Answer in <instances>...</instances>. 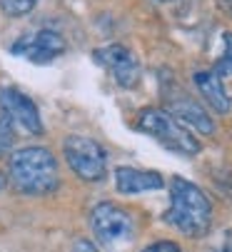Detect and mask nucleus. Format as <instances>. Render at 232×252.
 <instances>
[{
  "label": "nucleus",
  "mask_w": 232,
  "mask_h": 252,
  "mask_svg": "<svg viewBox=\"0 0 232 252\" xmlns=\"http://www.w3.org/2000/svg\"><path fill=\"white\" fill-rule=\"evenodd\" d=\"M8 180L20 195L48 197L60 188L58 158L45 145L18 148L8 158Z\"/></svg>",
  "instance_id": "nucleus-1"
},
{
  "label": "nucleus",
  "mask_w": 232,
  "mask_h": 252,
  "mask_svg": "<svg viewBox=\"0 0 232 252\" xmlns=\"http://www.w3.org/2000/svg\"><path fill=\"white\" fill-rule=\"evenodd\" d=\"M212 200L200 185L190 183L185 177L170 180V205L163 215L165 225H170L185 237L200 240L212 227Z\"/></svg>",
  "instance_id": "nucleus-2"
},
{
  "label": "nucleus",
  "mask_w": 232,
  "mask_h": 252,
  "mask_svg": "<svg viewBox=\"0 0 232 252\" xmlns=\"http://www.w3.org/2000/svg\"><path fill=\"white\" fill-rule=\"evenodd\" d=\"M135 127L145 135H150L152 140H158L160 145L175 155H182V158H192L202 150L200 140L192 135L190 127H185L180 120H175L165 107H158V105H150V107H142L137 113V120H135Z\"/></svg>",
  "instance_id": "nucleus-3"
},
{
  "label": "nucleus",
  "mask_w": 232,
  "mask_h": 252,
  "mask_svg": "<svg viewBox=\"0 0 232 252\" xmlns=\"http://www.w3.org/2000/svg\"><path fill=\"white\" fill-rule=\"evenodd\" d=\"M63 155L72 175L83 183H102L107 175V150L95 137L67 135L63 142Z\"/></svg>",
  "instance_id": "nucleus-4"
},
{
  "label": "nucleus",
  "mask_w": 232,
  "mask_h": 252,
  "mask_svg": "<svg viewBox=\"0 0 232 252\" xmlns=\"http://www.w3.org/2000/svg\"><path fill=\"white\" fill-rule=\"evenodd\" d=\"M90 230L102 245H120L135 235V218L118 202H98L90 210Z\"/></svg>",
  "instance_id": "nucleus-5"
},
{
  "label": "nucleus",
  "mask_w": 232,
  "mask_h": 252,
  "mask_svg": "<svg viewBox=\"0 0 232 252\" xmlns=\"http://www.w3.org/2000/svg\"><path fill=\"white\" fill-rule=\"evenodd\" d=\"M8 50H10V55L25 58L35 65H50L67 53V40L58 30L37 28V30L23 32L20 38H15Z\"/></svg>",
  "instance_id": "nucleus-6"
},
{
  "label": "nucleus",
  "mask_w": 232,
  "mask_h": 252,
  "mask_svg": "<svg viewBox=\"0 0 232 252\" xmlns=\"http://www.w3.org/2000/svg\"><path fill=\"white\" fill-rule=\"evenodd\" d=\"M163 97H165V110L175 120H180L185 127L198 130L200 135H212L215 132V120L205 110V105L198 102L190 93H185L177 83L170 80L167 85H163Z\"/></svg>",
  "instance_id": "nucleus-7"
},
{
  "label": "nucleus",
  "mask_w": 232,
  "mask_h": 252,
  "mask_svg": "<svg viewBox=\"0 0 232 252\" xmlns=\"http://www.w3.org/2000/svg\"><path fill=\"white\" fill-rule=\"evenodd\" d=\"M93 60L105 67L110 78L115 80V85H120L125 90L135 88L140 83V75H142V67H140V60L135 58V53L123 45V43H110V45H102V48H95L93 50Z\"/></svg>",
  "instance_id": "nucleus-8"
},
{
  "label": "nucleus",
  "mask_w": 232,
  "mask_h": 252,
  "mask_svg": "<svg viewBox=\"0 0 232 252\" xmlns=\"http://www.w3.org/2000/svg\"><path fill=\"white\" fill-rule=\"evenodd\" d=\"M0 113H5L15 125H20L30 135L45 132V125H43V118H40V110H37L35 100L15 85L0 88Z\"/></svg>",
  "instance_id": "nucleus-9"
},
{
  "label": "nucleus",
  "mask_w": 232,
  "mask_h": 252,
  "mask_svg": "<svg viewBox=\"0 0 232 252\" xmlns=\"http://www.w3.org/2000/svg\"><path fill=\"white\" fill-rule=\"evenodd\" d=\"M115 190L120 195H140V192H155L165 188V177L155 170H140L130 165H120L112 172Z\"/></svg>",
  "instance_id": "nucleus-10"
},
{
  "label": "nucleus",
  "mask_w": 232,
  "mask_h": 252,
  "mask_svg": "<svg viewBox=\"0 0 232 252\" xmlns=\"http://www.w3.org/2000/svg\"><path fill=\"white\" fill-rule=\"evenodd\" d=\"M192 83H195L202 102L210 105L217 115H227L230 113V107H232L230 93H227L222 78L217 73H212V67L210 70H195V73H192Z\"/></svg>",
  "instance_id": "nucleus-11"
},
{
  "label": "nucleus",
  "mask_w": 232,
  "mask_h": 252,
  "mask_svg": "<svg viewBox=\"0 0 232 252\" xmlns=\"http://www.w3.org/2000/svg\"><path fill=\"white\" fill-rule=\"evenodd\" d=\"M212 73H217L220 78L232 75V32H230V30L222 32V55H220V60L215 63Z\"/></svg>",
  "instance_id": "nucleus-12"
},
{
  "label": "nucleus",
  "mask_w": 232,
  "mask_h": 252,
  "mask_svg": "<svg viewBox=\"0 0 232 252\" xmlns=\"http://www.w3.org/2000/svg\"><path fill=\"white\" fill-rule=\"evenodd\" d=\"M37 3L40 0H0V10L8 18H23V15L33 13Z\"/></svg>",
  "instance_id": "nucleus-13"
},
{
  "label": "nucleus",
  "mask_w": 232,
  "mask_h": 252,
  "mask_svg": "<svg viewBox=\"0 0 232 252\" xmlns=\"http://www.w3.org/2000/svg\"><path fill=\"white\" fill-rule=\"evenodd\" d=\"M13 145H15V123L5 113H0V155L10 153Z\"/></svg>",
  "instance_id": "nucleus-14"
},
{
  "label": "nucleus",
  "mask_w": 232,
  "mask_h": 252,
  "mask_svg": "<svg viewBox=\"0 0 232 252\" xmlns=\"http://www.w3.org/2000/svg\"><path fill=\"white\" fill-rule=\"evenodd\" d=\"M140 252H185V250L172 240H158V242H150L147 247H142Z\"/></svg>",
  "instance_id": "nucleus-15"
},
{
  "label": "nucleus",
  "mask_w": 232,
  "mask_h": 252,
  "mask_svg": "<svg viewBox=\"0 0 232 252\" xmlns=\"http://www.w3.org/2000/svg\"><path fill=\"white\" fill-rule=\"evenodd\" d=\"M72 252H100L90 240H77L75 245H72Z\"/></svg>",
  "instance_id": "nucleus-16"
},
{
  "label": "nucleus",
  "mask_w": 232,
  "mask_h": 252,
  "mask_svg": "<svg viewBox=\"0 0 232 252\" xmlns=\"http://www.w3.org/2000/svg\"><path fill=\"white\" fill-rule=\"evenodd\" d=\"M217 252H232V235H227V237H225V242L220 245V250H217Z\"/></svg>",
  "instance_id": "nucleus-17"
},
{
  "label": "nucleus",
  "mask_w": 232,
  "mask_h": 252,
  "mask_svg": "<svg viewBox=\"0 0 232 252\" xmlns=\"http://www.w3.org/2000/svg\"><path fill=\"white\" fill-rule=\"evenodd\" d=\"M3 188H5V177H3V175H0V190H3Z\"/></svg>",
  "instance_id": "nucleus-18"
},
{
  "label": "nucleus",
  "mask_w": 232,
  "mask_h": 252,
  "mask_svg": "<svg viewBox=\"0 0 232 252\" xmlns=\"http://www.w3.org/2000/svg\"><path fill=\"white\" fill-rule=\"evenodd\" d=\"M158 3H165V0H158Z\"/></svg>",
  "instance_id": "nucleus-19"
}]
</instances>
